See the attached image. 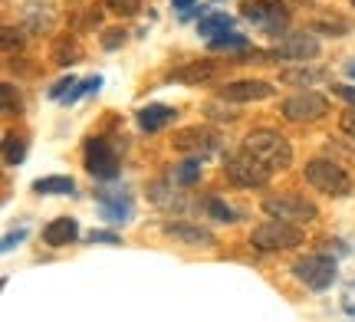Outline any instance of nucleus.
I'll return each mask as SVG.
<instances>
[{
    "mask_svg": "<svg viewBox=\"0 0 355 322\" xmlns=\"http://www.w3.org/2000/svg\"><path fill=\"white\" fill-rule=\"evenodd\" d=\"M20 50H24V37L13 26H3V53H20Z\"/></svg>",
    "mask_w": 355,
    "mask_h": 322,
    "instance_id": "29",
    "label": "nucleus"
},
{
    "mask_svg": "<svg viewBox=\"0 0 355 322\" xmlns=\"http://www.w3.org/2000/svg\"><path fill=\"white\" fill-rule=\"evenodd\" d=\"M263 211L273 220H286V224H309V220H316V214H319L316 204L306 201V197H300V194H277V197H266Z\"/></svg>",
    "mask_w": 355,
    "mask_h": 322,
    "instance_id": "3",
    "label": "nucleus"
},
{
    "mask_svg": "<svg viewBox=\"0 0 355 322\" xmlns=\"http://www.w3.org/2000/svg\"><path fill=\"white\" fill-rule=\"evenodd\" d=\"M345 73H349V76L355 79V60H352V63H349V66H345Z\"/></svg>",
    "mask_w": 355,
    "mask_h": 322,
    "instance_id": "39",
    "label": "nucleus"
},
{
    "mask_svg": "<svg viewBox=\"0 0 355 322\" xmlns=\"http://www.w3.org/2000/svg\"><path fill=\"white\" fill-rule=\"evenodd\" d=\"M352 3H355V0H352Z\"/></svg>",
    "mask_w": 355,
    "mask_h": 322,
    "instance_id": "40",
    "label": "nucleus"
},
{
    "mask_svg": "<svg viewBox=\"0 0 355 322\" xmlns=\"http://www.w3.org/2000/svg\"><path fill=\"white\" fill-rule=\"evenodd\" d=\"M194 3H198V0H175V7H178L181 13H188L191 7H194Z\"/></svg>",
    "mask_w": 355,
    "mask_h": 322,
    "instance_id": "38",
    "label": "nucleus"
},
{
    "mask_svg": "<svg viewBox=\"0 0 355 322\" xmlns=\"http://www.w3.org/2000/svg\"><path fill=\"white\" fill-rule=\"evenodd\" d=\"M293 276L306 283L313 293H322L336 283V260L329 257H306L300 263H293Z\"/></svg>",
    "mask_w": 355,
    "mask_h": 322,
    "instance_id": "7",
    "label": "nucleus"
},
{
    "mask_svg": "<svg viewBox=\"0 0 355 322\" xmlns=\"http://www.w3.org/2000/svg\"><path fill=\"white\" fill-rule=\"evenodd\" d=\"M243 152H247V155H254V158H260V161L270 165L273 171H279V168H286L293 161L290 142H286L279 132H273V129L250 132V135L243 138Z\"/></svg>",
    "mask_w": 355,
    "mask_h": 322,
    "instance_id": "1",
    "label": "nucleus"
},
{
    "mask_svg": "<svg viewBox=\"0 0 355 322\" xmlns=\"http://www.w3.org/2000/svg\"><path fill=\"white\" fill-rule=\"evenodd\" d=\"M326 73L322 69H286L283 73V82H290V86H309V82H316V79H322Z\"/></svg>",
    "mask_w": 355,
    "mask_h": 322,
    "instance_id": "22",
    "label": "nucleus"
},
{
    "mask_svg": "<svg viewBox=\"0 0 355 322\" xmlns=\"http://www.w3.org/2000/svg\"><path fill=\"white\" fill-rule=\"evenodd\" d=\"M257 250H293L303 240V231L296 224H286V220H270V224H260L250 233Z\"/></svg>",
    "mask_w": 355,
    "mask_h": 322,
    "instance_id": "5",
    "label": "nucleus"
},
{
    "mask_svg": "<svg viewBox=\"0 0 355 322\" xmlns=\"http://www.w3.org/2000/svg\"><path fill=\"white\" fill-rule=\"evenodd\" d=\"M76 220L73 217H56L53 224H46V231H43V240L50 247H66V244H73L76 240Z\"/></svg>",
    "mask_w": 355,
    "mask_h": 322,
    "instance_id": "15",
    "label": "nucleus"
},
{
    "mask_svg": "<svg viewBox=\"0 0 355 322\" xmlns=\"http://www.w3.org/2000/svg\"><path fill=\"white\" fill-rule=\"evenodd\" d=\"M33 191H37V194H73V191H76V184H73V178L50 175V178H37V181H33Z\"/></svg>",
    "mask_w": 355,
    "mask_h": 322,
    "instance_id": "19",
    "label": "nucleus"
},
{
    "mask_svg": "<svg viewBox=\"0 0 355 322\" xmlns=\"http://www.w3.org/2000/svg\"><path fill=\"white\" fill-rule=\"evenodd\" d=\"M89 240H92V244H109V247H119V244H122V240H119L112 231H92V233H89Z\"/></svg>",
    "mask_w": 355,
    "mask_h": 322,
    "instance_id": "32",
    "label": "nucleus"
},
{
    "mask_svg": "<svg viewBox=\"0 0 355 322\" xmlns=\"http://www.w3.org/2000/svg\"><path fill=\"white\" fill-rule=\"evenodd\" d=\"M241 13L257 30H263V33H279L290 24V10L279 0H247L241 7Z\"/></svg>",
    "mask_w": 355,
    "mask_h": 322,
    "instance_id": "6",
    "label": "nucleus"
},
{
    "mask_svg": "<svg viewBox=\"0 0 355 322\" xmlns=\"http://www.w3.org/2000/svg\"><path fill=\"white\" fill-rule=\"evenodd\" d=\"M76 60H79V46L73 43V39H63V43L56 46V63L69 66V63H76Z\"/></svg>",
    "mask_w": 355,
    "mask_h": 322,
    "instance_id": "27",
    "label": "nucleus"
},
{
    "mask_svg": "<svg viewBox=\"0 0 355 322\" xmlns=\"http://www.w3.org/2000/svg\"><path fill=\"white\" fill-rule=\"evenodd\" d=\"M329 109V99L319 96V92H300V96H290L283 102V118L290 122H316V118L326 116Z\"/></svg>",
    "mask_w": 355,
    "mask_h": 322,
    "instance_id": "9",
    "label": "nucleus"
},
{
    "mask_svg": "<svg viewBox=\"0 0 355 322\" xmlns=\"http://www.w3.org/2000/svg\"><path fill=\"white\" fill-rule=\"evenodd\" d=\"M306 181H309L316 191L332 194V197H345V194L352 191V178H349L336 161H329V158H313V161L306 165Z\"/></svg>",
    "mask_w": 355,
    "mask_h": 322,
    "instance_id": "2",
    "label": "nucleus"
},
{
    "mask_svg": "<svg viewBox=\"0 0 355 322\" xmlns=\"http://www.w3.org/2000/svg\"><path fill=\"white\" fill-rule=\"evenodd\" d=\"M86 171L102 181H112L119 175V155L109 138H92L86 145Z\"/></svg>",
    "mask_w": 355,
    "mask_h": 322,
    "instance_id": "8",
    "label": "nucleus"
},
{
    "mask_svg": "<svg viewBox=\"0 0 355 322\" xmlns=\"http://www.w3.org/2000/svg\"><path fill=\"white\" fill-rule=\"evenodd\" d=\"M277 56L283 60H313L319 56V39L313 33H286V37L277 43Z\"/></svg>",
    "mask_w": 355,
    "mask_h": 322,
    "instance_id": "12",
    "label": "nucleus"
},
{
    "mask_svg": "<svg viewBox=\"0 0 355 322\" xmlns=\"http://www.w3.org/2000/svg\"><path fill=\"white\" fill-rule=\"evenodd\" d=\"M0 99H3V112H20V96H17V89H13L10 82H3L0 86Z\"/></svg>",
    "mask_w": 355,
    "mask_h": 322,
    "instance_id": "28",
    "label": "nucleus"
},
{
    "mask_svg": "<svg viewBox=\"0 0 355 322\" xmlns=\"http://www.w3.org/2000/svg\"><path fill=\"white\" fill-rule=\"evenodd\" d=\"M175 109H168V105H145L139 112V125L145 132H158V129H165V125H171L175 122Z\"/></svg>",
    "mask_w": 355,
    "mask_h": 322,
    "instance_id": "16",
    "label": "nucleus"
},
{
    "mask_svg": "<svg viewBox=\"0 0 355 322\" xmlns=\"http://www.w3.org/2000/svg\"><path fill=\"white\" fill-rule=\"evenodd\" d=\"M26 26H30L33 33H46V30L53 26V10L46 7V10L40 13V3H33V7H30V13H26Z\"/></svg>",
    "mask_w": 355,
    "mask_h": 322,
    "instance_id": "21",
    "label": "nucleus"
},
{
    "mask_svg": "<svg viewBox=\"0 0 355 322\" xmlns=\"http://www.w3.org/2000/svg\"><path fill=\"white\" fill-rule=\"evenodd\" d=\"M339 129H343L345 135H355V105H349L343 116H339Z\"/></svg>",
    "mask_w": 355,
    "mask_h": 322,
    "instance_id": "33",
    "label": "nucleus"
},
{
    "mask_svg": "<svg viewBox=\"0 0 355 322\" xmlns=\"http://www.w3.org/2000/svg\"><path fill=\"white\" fill-rule=\"evenodd\" d=\"M175 148L191 158H207L217 148V135L211 129H184L175 138Z\"/></svg>",
    "mask_w": 355,
    "mask_h": 322,
    "instance_id": "11",
    "label": "nucleus"
},
{
    "mask_svg": "<svg viewBox=\"0 0 355 322\" xmlns=\"http://www.w3.org/2000/svg\"><path fill=\"white\" fill-rule=\"evenodd\" d=\"M220 96L230 99V102H257V99H270L273 86L263 82V79H237V82H227L220 89Z\"/></svg>",
    "mask_w": 355,
    "mask_h": 322,
    "instance_id": "13",
    "label": "nucleus"
},
{
    "mask_svg": "<svg viewBox=\"0 0 355 322\" xmlns=\"http://www.w3.org/2000/svg\"><path fill=\"white\" fill-rule=\"evenodd\" d=\"M165 233L175 240H184V244H214V237L204 227H194V224H168Z\"/></svg>",
    "mask_w": 355,
    "mask_h": 322,
    "instance_id": "18",
    "label": "nucleus"
},
{
    "mask_svg": "<svg viewBox=\"0 0 355 322\" xmlns=\"http://www.w3.org/2000/svg\"><path fill=\"white\" fill-rule=\"evenodd\" d=\"M313 30H322V33H336V37H343L345 30H349V24H345V20H319Z\"/></svg>",
    "mask_w": 355,
    "mask_h": 322,
    "instance_id": "30",
    "label": "nucleus"
},
{
    "mask_svg": "<svg viewBox=\"0 0 355 322\" xmlns=\"http://www.w3.org/2000/svg\"><path fill=\"white\" fill-rule=\"evenodd\" d=\"M224 171H227V178L234 181L237 188H263L266 181L273 178V168L263 165L260 158L247 155V152L227 158V161H224Z\"/></svg>",
    "mask_w": 355,
    "mask_h": 322,
    "instance_id": "4",
    "label": "nucleus"
},
{
    "mask_svg": "<svg viewBox=\"0 0 355 322\" xmlns=\"http://www.w3.org/2000/svg\"><path fill=\"white\" fill-rule=\"evenodd\" d=\"M24 237H26V227H20V231H10V233H7V237H3V253H7V250H13V247L20 244Z\"/></svg>",
    "mask_w": 355,
    "mask_h": 322,
    "instance_id": "36",
    "label": "nucleus"
},
{
    "mask_svg": "<svg viewBox=\"0 0 355 322\" xmlns=\"http://www.w3.org/2000/svg\"><path fill=\"white\" fill-rule=\"evenodd\" d=\"M24 155H26L24 138H17L13 132H7V138H3V161H7V165H20Z\"/></svg>",
    "mask_w": 355,
    "mask_h": 322,
    "instance_id": "20",
    "label": "nucleus"
},
{
    "mask_svg": "<svg viewBox=\"0 0 355 322\" xmlns=\"http://www.w3.org/2000/svg\"><path fill=\"white\" fill-rule=\"evenodd\" d=\"M96 197H99V211L105 220H112V224H128L132 220V197H128V191L102 188Z\"/></svg>",
    "mask_w": 355,
    "mask_h": 322,
    "instance_id": "10",
    "label": "nucleus"
},
{
    "mask_svg": "<svg viewBox=\"0 0 355 322\" xmlns=\"http://www.w3.org/2000/svg\"><path fill=\"white\" fill-rule=\"evenodd\" d=\"M230 30H234V17L230 13H207V17H201V24H198V33L204 39H217V37H224V33H230Z\"/></svg>",
    "mask_w": 355,
    "mask_h": 322,
    "instance_id": "17",
    "label": "nucleus"
},
{
    "mask_svg": "<svg viewBox=\"0 0 355 322\" xmlns=\"http://www.w3.org/2000/svg\"><path fill=\"white\" fill-rule=\"evenodd\" d=\"M343 310L349 312V316H352L355 319V283H349L345 286V293H343Z\"/></svg>",
    "mask_w": 355,
    "mask_h": 322,
    "instance_id": "35",
    "label": "nucleus"
},
{
    "mask_svg": "<svg viewBox=\"0 0 355 322\" xmlns=\"http://www.w3.org/2000/svg\"><path fill=\"white\" fill-rule=\"evenodd\" d=\"M207 211H211L217 220H227V224H234V220L241 217V214H237V211H234L230 204H224L220 197H207Z\"/></svg>",
    "mask_w": 355,
    "mask_h": 322,
    "instance_id": "26",
    "label": "nucleus"
},
{
    "mask_svg": "<svg viewBox=\"0 0 355 322\" xmlns=\"http://www.w3.org/2000/svg\"><path fill=\"white\" fill-rule=\"evenodd\" d=\"M125 43V30H109V33H102V46L105 50H115V46H122Z\"/></svg>",
    "mask_w": 355,
    "mask_h": 322,
    "instance_id": "31",
    "label": "nucleus"
},
{
    "mask_svg": "<svg viewBox=\"0 0 355 322\" xmlns=\"http://www.w3.org/2000/svg\"><path fill=\"white\" fill-rule=\"evenodd\" d=\"M220 76V69L207 60H198V63H188L171 73V82H184V86H201V82H211V79Z\"/></svg>",
    "mask_w": 355,
    "mask_h": 322,
    "instance_id": "14",
    "label": "nucleus"
},
{
    "mask_svg": "<svg viewBox=\"0 0 355 322\" xmlns=\"http://www.w3.org/2000/svg\"><path fill=\"white\" fill-rule=\"evenodd\" d=\"M105 10L115 13V17H135L141 10V0H102Z\"/></svg>",
    "mask_w": 355,
    "mask_h": 322,
    "instance_id": "25",
    "label": "nucleus"
},
{
    "mask_svg": "<svg viewBox=\"0 0 355 322\" xmlns=\"http://www.w3.org/2000/svg\"><path fill=\"white\" fill-rule=\"evenodd\" d=\"M73 86H76V79H73V76H69V79H60V82H56V86L50 89V96H53V99H63V96L73 89Z\"/></svg>",
    "mask_w": 355,
    "mask_h": 322,
    "instance_id": "34",
    "label": "nucleus"
},
{
    "mask_svg": "<svg viewBox=\"0 0 355 322\" xmlns=\"http://www.w3.org/2000/svg\"><path fill=\"white\" fill-rule=\"evenodd\" d=\"M201 161H204V158H188L184 165L178 168V171H175L178 184H194V181L201 178Z\"/></svg>",
    "mask_w": 355,
    "mask_h": 322,
    "instance_id": "23",
    "label": "nucleus"
},
{
    "mask_svg": "<svg viewBox=\"0 0 355 322\" xmlns=\"http://www.w3.org/2000/svg\"><path fill=\"white\" fill-rule=\"evenodd\" d=\"M332 92H336L339 99H345L349 105H355V86H332Z\"/></svg>",
    "mask_w": 355,
    "mask_h": 322,
    "instance_id": "37",
    "label": "nucleus"
},
{
    "mask_svg": "<svg viewBox=\"0 0 355 322\" xmlns=\"http://www.w3.org/2000/svg\"><path fill=\"white\" fill-rule=\"evenodd\" d=\"M211 50H214V53H224V50H247V37H241V33H224V37L211 39Z\"/></svg>",
    "mask_w": 355,
    "mask_h": 322,
    "instance_id": "24",
    "label": "nucleus"
}]
</instances>
